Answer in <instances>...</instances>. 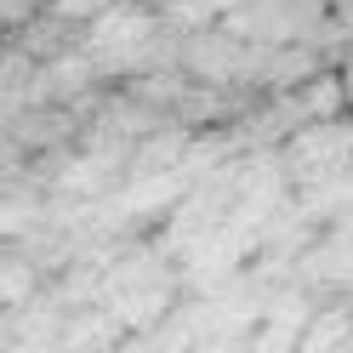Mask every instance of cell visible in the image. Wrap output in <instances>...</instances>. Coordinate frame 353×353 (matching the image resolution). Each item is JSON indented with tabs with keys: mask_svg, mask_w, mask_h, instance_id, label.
I'll return each instance as SVG.
<instances>
[{
	"mask_svg": "<svg viewBox=\"0 0 353 353\" xmlns=\"http://www.w3.org/2000/svg\"><path fill=\"white\" fill-rule=\"evenodd\" d=\"M279 154H285V165H291L296 183L314 176V171L347 165L353 160V125H342V114L336 120H307V125H296L291 137L279 143Z\"/></svg>",
	"mask_w": 353,
	"mask_h": 353,
	"instance_id": "6da1fadb",
	"label": "cell"
},
{
	"mask_svg": "<svg viewBox=\"0 0 353 353\" xmlns=\"http://www.w3.org/2000/svg\"><path fill=\"white\" fill-rule=\"evenodd\" d=\"M302 347L307 353H325V347H353V302L342 307H319L314 319H307V330H302Z\"/></svg>",
	"mask_w": 353,
	"mask_h": 353,
	"instance_id": "7a4b0ae2",
	"label": "cell"
},
{
	"mask_svg": "<svg viewBox=\"0 0 353 353\" xmlns=\"http://www.w3.org/2000/svg\"><path fill=\"white\" fill-rule=\"evenodd\" d=\"M40 279H46V268L40 262H17V245L6 251V274H0V302L6 307H23V302H34L40 296Z\"/></svg>",
	"mask_w": 353,
	"mask_h": 353,
	"instance_id": "3957f363",
	"label": "cell"
},
{
	"mask_svg": "<svg viewBox=\"0 0 353 353\" xmlns=\"http://www.w3.org/2000/svg\"><path fill=\"white\" fill-rule=\"evenodd\" d=\"M46 6L63 17V23H74V29H85V23H92V17L108 6V0H46Z\"/></svg>",
	"mask_w": 353,
	"mask_h": 353,
	"instance_id": "277c9868",
	"label": "cell"
}]
</instances>
